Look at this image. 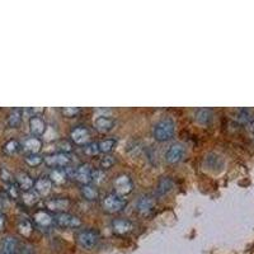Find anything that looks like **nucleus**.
Instances as JSON below:
<instances>
[{
    "instance_id": "f257e3e1",
    "label": "nucleus",
    "mask_w": 254,
    "mask_h": 254,
    "mask_svg": "<svg viewBox=\"0 0 254 254\" xmlns=\"http://www.w3.org/2000/svg\"><path fill=\"white\" fill-rule=\"evenodd\" d=\"M174 131H176V124L173 122V120L164 119L154 126V139L159 142L168 141L171 137H173Z\"/></svg>"
},
{
    "instance_id": "f03ea898",
    "label": "nucleus",
    "mask_w": 254,
    "mask_h": 254,
    "mask_svg": "<svg viewBox=\"0 0 254 254\" xmlns=\"http://www.w3.org/2000/svg\"><path fill=\"white\" fill-rule=\"evenodd\" d=\"M102 206H103V208L107 212L115 214V212H120L121 210H124L125 206H126V199L116 193L108 194V196H106L103 198Z\"/></svg>"
},
{
    "instance_id": "7ed1b4c3",
    "label": "nucleus",
    "mask_w": 254,
    "mask_h": 254,
    "mask_svg": "<svg viewBox=\"0 0 254 254\" xmlns=\"http://www.w3.org/2000/svg\"><path fill=\"white\" fill-rule=\"evenodd\" d=\"M55 222L61 228H71L75 229L79 228L81 225V221L79 217L74 216L71 214H67V212H59L55 217H54Z\"/></svg>"
},
{
    "instance_id": "20e7f679",
    "label": "nucleus",
    "mask_w": 254,
    "mask_h": 254,
    "mask_svg": "<svg viewBox=\"0 0 254 254\" xmlns=\"http://www.w3.org/2000/svg\"><path fill=\"white\" fill-rule=\"evenodd\" d=\"M113 187H115V192L116 194H119V196H126L132 190V181L128 176H120L115 179V182H113Z\"/></svg>"
},
{
    "instance_id": "39448f33",
    "label": "nucleus",
    "mask_w": 254,
    "mask_h": 254,
    "mask_svg": "<svg viewBox=\"0 0 254 254\" xmlns=\"http://www.w3.org/2000/svg\"><path fill=\"white\" fill-rule=\"evenodd\" d=\"M78 239V243L80 244L83 248L85 249H92L97 246V243H98V234L93 230H83L80 231L76 237Z\"/></svg>"
},
{
    "instance_id": "423d86ee",
    "label": "nucleus",
    "mask_w": 254,
    "mask_h": 254,
    "mask_svg": "<svg viewBox=\"0 0 254 254\" xmlns=\"http://www.w3.org/2000/svg\"><path fill=\"white\" fill-rule=\"evenodd\" d=\"M44 160L49 167H54V168L66 167V165L70 164V162H71L70 156L65 153L51 154V155L45 156Z\"/></svg>"
},
{
    "instance_id": "0eeeda50",
    "label": "nucleus",
    "mask_w": 254,
    "mask_h": 254,
    "mask_svg": "<svg viewBox=\"0 0 254 254\" xmlns=\"http://www.w3.org/2000/svg\"><path fill=\"white\" fill-rule=\"evenodd\" d=\"M186 149L182 144H173L169 146V149L167 150L165 154V159H167L168 163L171 164H176V163L181 162L185 156Z\"/></svg>"
},
{
    "instance_id": "6e6552de",
    "label": "nucleus",
    "mask_w": 254,
    "mask_h": 254,
    "mask_svg": "<svg viewBox=\"0 0 254 254\" xmlns=\"http://www.w3.org/2000/svg\"><path fill=\"white\" fill-rule=\"evenodd\" d=\"M92 174L93 169L89 164H81L78 168H75L74 171V177L76 178V181L83 185H89L92 182Z\"/></svg>"
},
{
    "instance_id": "1a4fd4ad",
    "label": "nucleus",
    "mask_w": 254,
    "mask_h": 254,
    "mask_svg": "<svg viewBox=\"0 0 254 254\" xmlns=\"http://www.w3.org/2000/svg\"><path fill=\"white\" fill-rule=\"evenodd\" d=\"M70 137H71V140L74 141V144L84 145L87 144L88 140L90 139V133L89 131H88V128H85V127L83 126H79L75 127V128L70 132Z\"/></svg>"
},
{
    "instance_id": "9d476101",
    "label": "nucleus",
    "mask_w": 254,
    "mask_h": 254,
    "mask_svg": "<svg viewBox=\"0 0 254 254\" xmlns=\"http://www.w3.org/2000/svg\"><path fill=\"white\" fill-rule=\"evenodd\" d=\"M112 229L116 234L125 235L128 234L133 230V224L130 220L126 219H116L112 221Z\"/></svg>"
},
{
    "instance_id": "9b49d317",
    "label": "nucleus",
    "mask_w": 254,
    "mask_h": 254,
    "mask_svg": "<svg viewBox=\"0 0 254 254\" xmlns=\"http://www.w3.org/2000/svg\"><path fill=\"white\" fill-rule=\"evenodd\" d=\"M46 122L44 121V119L41 116H35L29 119V130H31L32 135L35 136H41L46 132Z\"/></svg>"
},
{
    "instance_id": "f8f14e48",
    "label": "nucleus",
    "mask_w": 254,
    "mask_h": 254,
    "mask_svg": "<svg viewBox=\"0 0 254 254\" xmlns=\"http://www.w3.org/2000/svg\"><path fill=\"white\" fill-rule=\"evenodd\" d=\"M20 243L15 238L6 237L1 242V253L3 254H19Z\"/></svg>"
},
{
    "instance_id": "ddd939ff",
    "label": "nucleus",
    "mask_w": 254,
    "mask_h": 254,
    "mask_svg": "<svg viewBox=\"0 0 254 254\" xmlns=\"http://www.w3.org/2000/svg\"><path fill=\"white\" fill-rule=\"evenodd\" d=\"M113 126H115V120L110 119L108 116H98L94 121L95 130L102 133L111 131L113 128Z\"/></svg>"
},
{
    "instance_id": "4468645a",
    "label": "nucleus",
    "mask_w": 254,
    "mask_h": 254,
    "mask_svg": "<svg viewBox=\"0 0 254 254\" xmlns=\"http://www.w3.org/2000/svg\"><path fill=\"white\" fill-rule=\"evenodd\" d=\"M33 221H35L38 226H41V228H50V226L54 224L55 220H54V217H52L49 212H46V211L44 210H40L33 215Z\"/></svg>"
},
{
    "instance_id": "2eb2a0df",
    "label": "nucleus",
    "mask_w": 254,
    "mask_h": 254,
    "mask_svg": "<svg viewBox=\"0 0 254 254\" xmlns=\"http://www.w3.org/2000/svg\"><path fill=\"white\" fill-rule=\"evenodd\" d=\"M15 181H17V185L19 187V190L22 192H27V190H31L35 186V182H33V179L29 174L24 173V172H20V173L17 174L15 177Z\"/></svg>"
},
{
    "instance_id": "dca6fc26",
    "label": "nucleus",
    "mask_w": 254,
    "mask_h": 254,
    "mask_svg": "<svg viewBox=\"0 0 254 254\" xmlns=\"http://www.w3.org/2000/svg\"><path fill=\"white\" fill-rule=\"evenodd\" d=\"M52 182L50 178L46 177H41L35 182V190L40 196H47L51 192Z\"/></svg>"
},
{
    "instance_id": "f3484780",
    "label": "nucleus",
    "mask_w": 254,
    "mask_h": 254,
    "mask_svg": "<svg viewBox=\"0 0 254 254\" xmlns=\"http://www.w3.org/2000/svg\"><path fill=\"white\" fill-rule=\"evenodd\" d=\"M194 120H196L197 124L206 126L212 120V111L210 108H198L194 113Z\"/></svg>"
},
{
    "instance_id": "a211bd4d",
    "label": "nucleus",
    "mask_w": 254,
    "mask_h": 254,
    "mask_svg": "<svg viewBox=\"0 0 254 254\" xmlns=\"http://www.w3.org/2000/svg\"><path fill=\"white\" fill-rule=\"evenodd\" d=\"M154 206H155V198L151 196H144L137 202V210L140 214H147L153 210Z\"/></svg>"
},
{
    "instance_id": "6ab92c4d",
    "label": "nucleus",
    "mask_w": 254,
    "mask_h": 254,
    "mask_svg": "<svg viewBox=\"0 0 254 254\" xmlns=\"http://www.w3.org/2000/svg\"><path fill=\"white\" fill-rule=\"evenodd\" d=\"M173 186V181H172L171 178H168V177H164V178H162L159 181L158 187H156V193H158L159 196H165V194H168L171 192Z\"/></svg>"
},
{
    "instance_id": "aec40b11",
    "label": "nucleus",
    "mask_w": 254,
    "mask_h": 254,
    "mask_svg": "<svg viewBox=\"0 0 254 254\" xmlns=\"http://www.w3.org/2000/svg\"><path fill=\"white\" fill-rule=\"evenodd\" d=\"M24 150L28 151L29 154H37L42 147V142L38 137H28L26 141L23 142Z\"/></svg>"
},
{
    "instance_id": "412c9836",
    "label": "nucleus",
    "mask_w": 254,
    "mask_h": 254,
    "mask_svg": "<svg viewBox=\"0 0 254 254\" xmlns=\"http://www.w3.org/2000/svg\"><path fill=\"white\" fill-rule=\"evenodd\" d=\"M46 206L51 211H61L65 210L69 206V201L66 198H54L47 201Z\"/></svg>"
},
{
    "instance_id": "4be33fe9",
    "label": "nucleus",
    "mask_w": 254,
    "mask_h": 254,
    "mask_svg": "<svg viewBox=\"0 0 254 254\" xmlns=\"http://www.w3.org/2000/svg\"><path fill=\"white\" fill-rule=\"evenodd\" d=\"M67 173L64 171L63 168H54L51 172H50V179L51 182L58 183V185H61L66 181Z\"/></svg>"
},
{
    "instance_id": "5701e85b",
    "label": "nucleus",
    "mask_w": 254,
    "mask_h": 254,
    "mask_svg": "<svg viewBox=\"0 0 254 254\" xmlns=\"http://www.w3.org/2000/svg\"><path fill=\"white\" fill-rule=\"evenodd\" d=\"M38 199H40V194L36 192L35 190H27V192H23L22 193V201H23L24 205L27 206H33L38 202Z\"/></svg>"
},
{
    "instance_id": "b1692460",
    "label": "nucleus",
    "mask_w": 254,
    "mask_h": 254,
    "mask_svg": "<svg viewBox=\"0 0 254 254\" xmlns=\"http://www.w3.org/2000/svg\"><path fill=\"white\" fill-rule=\"evenodd\" d=\"M22 116H23V111L19 108H15L8 116V125L10 127H18L22 122Z\"/></svg>"
},
{
    "instance_id": "393cba45",
    "label": "nucleus",
    "mask_w": 254,
    "mask_h": 254,
    "mask_svg": "<svg viewBox=\"0 0 254 254\" xmlns=\"http://www.w3.org/2000/svg\"><path fill=\"white\" fill-rule=\"evenodd\" d=\"M20 144L17 141V140H9L4 144L3 146V153L6 154V155H14L18 151L20 150Z\"/></svg>"
},
{
    "instance_id": "a878e982",
    "label": "nucleus",
    "mask_w": 254,
    "mask_h": 254,
    "mask_svg": "<svg viewBox=\"0 0 254 254\" xmlns=\"http://www.w3.org/2000/svg\"><path fill=\"white\" fill-rule=\"evenodd\" d=\"M81 193H83V196L85 197V198L89 199V201H94V199L98 198L99 196L97 188L93 187V186L90 185H84L83 188H81Z\"/></svg>"
},
{
    "instance_id": "bb28decb",
    "label": "nucleus",
    "mask_w": 254,
    "mask_h": 254,
    "mask_svg": "<svg viewBox=\"0 0 254 254\" xmlns=\"http://www.w3.org/2000/svg\"><path fill=\"white\" fill-rule=\"evenodd\" d=\"M32 224L26 219H22L19 222H18V231H19L20 234L23 235V237L28 238L29 235L32 234Z\"/></svg>"
},
{
    "instance_id": "cd10ccee",
    "label": "nucleus",
    "mask_w": 254,
    "mask_h": 254,
    "mask_svg": "<svg viewBox=\"0 0 254 254\" xmlns=\"http://www.w3.org/2000/svg\"><path fill=\"white\" fill-rule=\"evenodd\" d=\"M98 145H99V151L106 154V153H110L113 147H115L116 141L113 139H108V140H103V141L98 142Z\"/></svg>"
},
{
    "instance_id": "c85d7f7f",
    "label": "nucleus",
    "mask_w": 254,
    "mask_h": 254,
    "mask_svg": "<svg viewBox=\"0 0 254 254\" xmlns=\"http://www.w3.org/2000/svg\"><path fill=\"white\" fill-rule=\"evenodd\" d=\"M24 160H26V163L29 167H37V165H40L41 163L44 162V158L37 155V154H29Z\"/></svg>"
},
{
    "instance_id": "c756f323",
    "label": "nucleus",
    "mask_w": 254,
    "mask_h": 254,
    "mask_svg": "<svg viewBox=\"0 0 254 254\" xmlns=\"http://www.w3.org/2000/svg\"><path fill=\"white\" fill-rule=\"evenodd\" d=\"M0 178L5 185H10V183H14V178H13L12 173L6 169V168H1L0 169Z\"/></svg>"
},
{
    "instance_id": "7c9ffc66",
    "label": "nucleus",
    "mask_w": 254,
    "mask_h": 254,
    "mask_svg": "<svg viewBox=\"0 0 254 254\" xmlns=\"http://www.w3.org/2000/svg\"><path fill=\"white\" fill-rule=\"evenodd\" d=\"M84 151H85L87 155H90V156H94L98 153H101V151H99L98 142H90V144H88L87 146L84 147Z\"/></svg>"
},
{
    "instance_id": "2f4dec72",
    "label": "nucleus",
    "mask_w": 254,
    "mask_h": 254,
    "mask_svg": "<svg viewBox=\"0 0 254 254\" xmlns=\"http://www.w3.org/2000/svg\"><path fill=\"white\" fill-rule=\"evenodd\" d=\"M116 163V159L115 156L112 155H107V156H104V158L101 159V162H99V165H101V169H108V168L112 167L113 164Z\"/></svg>"
},
{
    "instance_id": "473e14b6",
    "label": "nucleus",
    "mask_w": 254,
    "mask_h": 254,
    "mask_svg": "<svg viewBox=\"0 0 254 254\" xmlns=\"http://www.w3.org/2000/svg\"><path fill=\"white\" fill-rule=\"evenodd\" d=\"M251 115H252V111L240 110L237 116V120L239 122H242V124H246V122H248L249 120H251Z\"/></svg>"
},
{
    "instance_id": "72a5a7b5",
    "label": "nucleus",
    "mask_w": 254,
    "mask_h": 254,
    "mask_svg": "<svg viewBox=\"0 0 254 254\" xmlns=\"http://www.w3.org/2000/svg\"><path fill=\"white\" fill-rule=\"evenodd\" d=\"M6 190H8V194L12 198H18V196H19V187L15 183L6 185Z\"/></svg>"
},
{
    "instance_id": "f704fd0d",
    "label": "nucleus",
    "mask_w": 254,
    "mask_h": 254,
    "mask_svg": "<svg viewBox=\"0 0 254 254\" xmlns=\"http://www.w3.org/2000/svg\"><path fill=\"white\" fill-rule=\"evenodd\" d=\"M80 112V108L78 107H64L61 110V113H63L65 117H74L76 113Z\"/></svg>"
},
{
    "instance_id": "c9c22d12",
    "label": "nucleus",
    "mask_w": 254,
    "mask_h": 254,
    "mask_svg": "<svg viewBox=\"0 0 254 254\" xmlns=\"http://www.w3.org/2000/svg\"><path fill=\"white\" fill-rule=\"evenodd\" d=\"M104 179V172L103 169H95V171H93V174H92V181L94 183H101L102 181Z\"/></svg>"
},
{
    "instance_id": "e433bc0d",
    "label": "nucleus",
    "mask_w": 254,
    "mask_h": 254,
    "mask_svg": "<svg viewBox=\"0 0 254 254\" xmlns=\"http://www.w3.org/2000/svg\"><path fill=\"white\" fill-rule=\"evenodd\" d=\"M19 254H36V249L31 244H20Z\"/></svg>"
},
{
    "instance_id": "4c0bfd02",
    "label": "nucleus",
    "mask_w": 254,
    "mask_h": 254,
    "mask_svg": "<svg viewBox=\"0 0 254 254\" xmlns=\"http://www.w3.org/2000/svg\"><path fill=\"white\" fill-rule=\"evenodd\" d=\"M59 149H60V153H69V151H71V145L69 144L67 141H61L60 144H59Z\"/></svg>"
},
{
    "instance_id": "58836bf2",
    "label": "nucleus",
    "mask_w": 254,
    "mask_h": 254,
    "mask_svg": "<svg viewBox=\"0 0 254 254\" xmlns=\"http://www.w3.org/2000/svg\"><path fill=\"white\" fill-rule=\"evenodd\" d=\"M5 222H6L5 215H4L3 212H0V230H3V229L5 228Z\"/></svg>"
},
{
    "instance_id": "ea45409f",
    "label": "nucleus",
    "mask_w": 254,
    "mask_h": 254,
    "mask_svg": "<svg viewBox=\"0 0 254 254\" xmlns=\"http://www.w3.org/2000/svg\"><path fill=\"white\" fill-rule=\"evenodd\" d=\"M249 128H251L252 132L254 133V119L251 121V125H249Z\"/></svg>"
},
{
    "instance_id": "a19ab883",
    "label": "nucleus",
    "mask_w": 254,
    "mask_h": 254,
    "mask_svg": "<svg viewBox=\"0 0 254 254\" xmlns=\"http://www.w3.org/2000/svg\"><path fill=\"white\" fill-rule=\"evenodd\" d=\"M0 254H3V253H0Z\"/></svg>"
}]
</instances>
